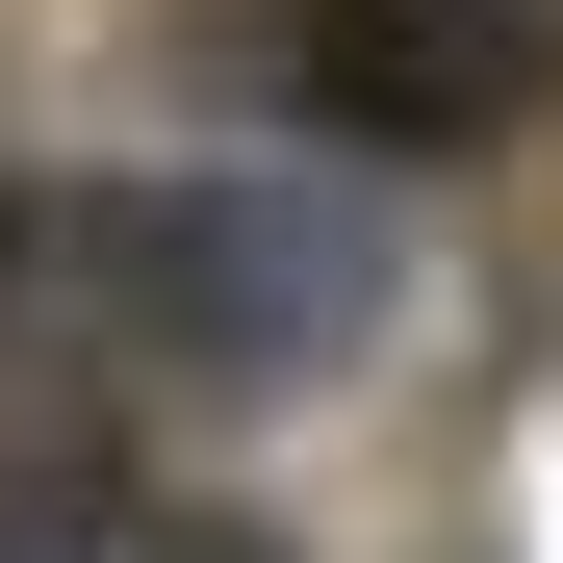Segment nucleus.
Returning <instances> with one entry per match:
<instances>
[{
	"label": "nucleus",
	"mask_w": 563,
	"mask_h": 563,
	"mask_svg": "<svg viewBox=\"0 0 563 563\" xmlns=\"http://www.w3.org/2000/svg\"><path fill=\"white\" fill-rule=\"evenodd\" d=\"M77 308H103L129 358H179V385H333L358 333H385V206L358 179H77L52 206Z\"/></svg>",
	"instance_id": "1"
},
{
	"label": "nucleus",
	"mask_w": 563,
	"mask_h": 563,
	"mask_svg": "<svg viewBox=\"0 0 563 563\" xmlns=\"http://www.w3.org/2000/svg\"><path fill=\"white\" fill-rule=\"evenodd\" d=\"M256 103L333 154H512L563 129V0H256Z\"/></svg>",
	"instance_id": "2"
},
{
	"label": "nucleus",
	"mask_w": 563,
	"mask_h": 563,
	"mask_svg": "<svg viewBox=\"0 0 563 563\" xmlns=\"http://www.w3.org/2000/svg\"><path fill=\"white\" fill-rule=\"evenodd\" d=\"M0 563H282V538H231V512H26Z\"/></svg>",
	"instance_id": "3"
},
{
	"label": "nucleus",
	"mask_w": 563,
	"mask_h": 563,
	"mask_svg": "<svg viewBox=\"0 0 563 563\" xmlns=\"http://www.w3.org/2000/svg\"><path fill=\"white\" fill-rule=\"evenodd\" d=\"M0 282H26V206H0Z\"/></svg>",
	"instance_id": "4"
}]
</instances>
